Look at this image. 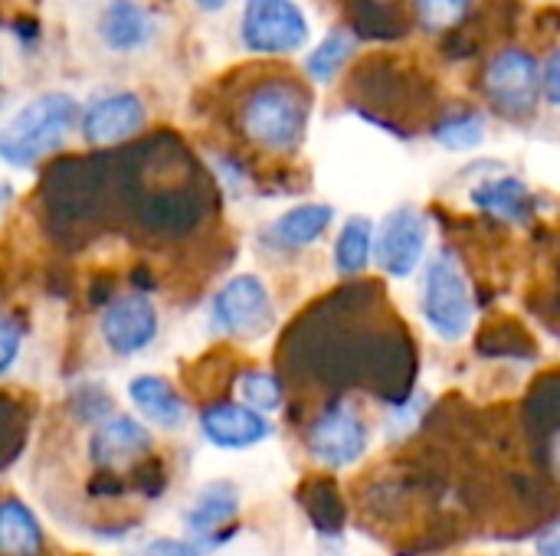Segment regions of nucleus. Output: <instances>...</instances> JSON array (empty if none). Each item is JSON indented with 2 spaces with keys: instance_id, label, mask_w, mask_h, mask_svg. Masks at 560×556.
Wrapping results in <instances>:
<instances>
[{
  "instance_id": "29",
  "label": "nucleus",
  "mask_w": 560,
  "mask_h": 556,
  "mask_svg": "<svg viewBox=\"0 0 560 556\" xmlns=\"http://www.w3.org/2000/svg\"><path fill=\"white\" fill-rule=\"evenodd\" d=\"M538 556H560V524L548 528V531L538 537Z\"/></svg>"
},
{
  "instance_id": "16",
  "label": "nucleus",
  "mask_w": 560,
  "mask_h": 556,
  "mask_svg": "<svg viewBox=\"0 0 560 556\" xmlns=\"http://www.w3.org/2000/svg\"><path fill=\"white\" fill-rule=\"evenodd\" d=\"M472 203L489 210L492 216H502V220H515V223H525L535 210V200H532V190L525 180L518 177H499V180H486L472 190Z\"/></svg>"
},
{
  "instance_id": "24",
  "label": "nucleus",
  "mask_w": 560,
  "mask_h": 556,
  "mask_svg": "<svg viewBox=\"0 0 560 556\" xmlns=\"http://www.w3.org/2000/svg\"><path fill=\"white\" fill-rule=\"evenodd\" d=\"M472 0H413L420 23H427L430 29H450L456 23H463V16L469 13Z\"/></svg>"
},
{
  "instance_id": "17",
  "label": "nucleus",
  "mask_w": 560,
  "mask_h": 556,
  "mask_svg": "<svg viewBox=\"0 0 560 556\" xmlns=\"http://www.w3.org/2000/svg\"><path fill=\"white\" fill-rule=\"evenodd\" d=\"M0 554L39 556L43 554V528L26 505L7 498L0 508Z\"/></svg>"
},
{
  "instance_id": "15",
  "label": "nucleus",
  "mask_w": 560,
  "mask_h": 556,
  "mask_svg": "<svg viewBox=\"0 0 560 556\" xmlns=\"http://www.w3.org/2000/svg\"><path fill=\"white\" fill-rule=\"evenodd\" d=\"M128 397H131V403H135L151 423H158V426H164V429L180 426L184 416H187V406H184L180 393H177L164 377H135V380L128 383Z\"/></svg>"
},
{
  "instance_id": "10",
  "label": "nucleus",
  "mask_w": 560,
  "mask_h": 556,
  "mask_svg": "<svg viewBox=\"0 0 560 556\" xmlns=\"http://www.w3.org/2000/svg\"><path fill=\"white\" fill-rule=\"evenodd\" d=\"M423 246H427V220L420 210L400 206L384 220L377 249H381V265L394 279H407L420 265Z\"/></svg>"
},
{
  "instance_id": "28",
  "label": "nucleus",
  "mask_w": 560,
  "mask_h": 556,
  "mask_svg": "<svg viewBox=\"0 0 560 556\" xmlns=\"http://www.w3.org/2000/svg\"><path fill=\"white\" fill-rule=\"evenodd\" d=\"M545 95L560 108V49L545 66Z\"/></svg>"
},
{
  "instance_id": "13",
  "label": "nucleus",
  "mask_w": 560,
  "mask_h": 556,
  "mask_svg": "<svg viewBox=\"0 0 560 556\" xmlns=\"http://www.w3.org/2000/svg\"><path fill=\"white\" fill-rule=\"evenodd\" d=\"M154 33L151 13L138 7L135 0H108L98 20V36L108 49L115 52H131L141 49Z\"/></svg>"
},
{
  "instance_id": "2",
  "label": "nucleus",
  "mask_w": 560,
  "mask_h": 556,
  "mask_svg": "<svg viewBox=\"0 0 560 556\" xmlns=\"http://www.w3.org/2000/svg\"><path fill=\"white\" fill-rule=\"evenodd\" d=\"M79 105L66 92H46L23 105L0 131V154L13 167H30L62 144L75 125Z\"/></svg>"
},
{
  "instance_id": "14",
  "label": "nucleus",
  "mask_w": 560,
  "mask_h": 556,
  "mask_svg": "<svg viewBox=\"0 0 560 556\" xmlns=\"http://www.w3.org/2000/svg\"><path fill=\"white\" fill-rule=\"evenodd\" d=\"M331 220H335V210L331 206H325V203H302V206L282 213L269 226V236L282 249H302V246L318 242L325 236V229L331 226Z\"/></svg>"
},
{
  "instance_id": "4",
  "label": "nucleus",
  "mask_w": 560,
  "mask_h": 556,
  "mask_svg": "<svg viewBox=\"0 0 560 556\" xmlns=\"http://www.w3.org/2000/svg\"><path fill=\"white\" fill-rule=\"evenodd\" d=\"M482 85H486V95H489V102H492V108L499 115L528 118L538 108L545 72H541L538 59L528 49L509 46L489 62Z\"/></svg>"
},
{
  "instance_id": "11",
  "label": "nucleus",
  "mask_w": 560,
  "mask_h": 556,
  "mask_svg": "<svg viewBox=\"0 0 560 556\" xmlns=\"http://www.w3.org/2000/svg\"><path fill=\"white\" fill-rule=\"evenodd\" d=\"M200 433L217 449H249V446L269 439L272 429L262 419V413H256L253 406L213 403L200 413Z\"/></svg>"
},
{
  "instance_id": "21",
  "label": "nucleus",
  "mask_w": 560,
  "mask_h": 556,
  "mask_svg": "<svg viewBox=\"0 0 560 556\" xmlns=\"http://www.w3.org/2000/svg\"><path fill=\"white\" fill-rule=\"evenodd\" d=\"M351 56H354V36L345 33V29H331V33L308 52L305 72H308V79H315V82H331V79L348 66Z\"/></svg>"
},
{
  "instance_id": "27",
  "label": "nucleus",
  "mask_w": 560,
  "mask_h": 556,
  "mask_svg": "<svg viewBox=\"0 0 560 556\" xmlns=\"http://www.w3.org/2000/svg\"><path fill=\"white\" fill-rule=\"evenodd\" d=\"M131 556H200L190 544L184 541H171V537H158V541H148L144 547H138Z\"/></svg>"
},
{
  "instance_id": "30",
  "label": "nucleus",
  "mask_w": 560,
  "mask_h": 556,
  "mask_svg": "<svg viewBox=\"0 0 560 556\" xmlns=\"http://www.w3.org/2000/svg\"><path fill=\"white\" fill-rule=\"evenodd\" d=\"M548 465H551V475L560 482V426L551 436V446H548Z\"/></svg>"
},
{
  "instance_id": "31",
  "label": "nucleus",
  "mask_w": 560,
  "mask_h": 556,
  "mask_svg": "<svg viewBox=\"0 0 560 556\" xmlns=\"http://www.w3.org/2000/svg\"><path fill=\"white\" fill-rule=\"evenodd\" d=\"M197 7H203V10H220L223 7V0H194Z\"/></svg>"
},
{
  "instance_id": "25",
  "label": "nucleus",
  "mask_w": 560,
  "mask_h": 556,
  "mask_svg": "<svg viewBox=\"0 0 560 556\" xmlns=\"http://www.w3.org/2000/svg\"><path fill=\"white\" fill-rule=\"evenodd\" d=\"M312 501H318V508H308V514H312V521L318 524V531H328V534L338 531L341 521H345V508H341V501H338L331 482L312 485Z\"/></svg>"
},
{
  "instance_id": "1",
  "label": "nucleus",
  "mask_w": 560,
  "mask_h": 556,
  "mask_svg": "<svg viewBox=\"0 0 560 556\" xmlns=\"http://www.w3.org/2000/svg\"><path fill=\"white\" fill-rule=\"evenodd\" d=\"M312 98L308 88L285 75L256 82L240 105L243 134L266 151H295L308 128Z\"/></svg>"
},
{
  "instance_id": "3",
  "label": "nucleus",
  "mask_w": 560,
  "mask_h": 556,
  "mask_svg": "<svg viewBox=\"0 0 560 556\" xmlns=\"http://www.w3.org/2000/svg\"><path fill=\"white\" fill-rule=\"evenodd\" d=\"M423 318L443 341H459L472 324V292L469 282L450 249H443L430 269L423 285Z\"/></svg>"
},
{
  "instance_id": "19",
  "label": "nucleus",
  "mask_w": 560,
  "mask_h": 556,
  "mask_svg": "<svg viewBox=\"0 0 560 556\" xmlns=\"http://www.w3.org/2000/svg\"><path fill=\"white\" fill-rule=\"evenodd\" d=\"M371 249H374V226L364 216H351L341 226V236L335 242V262L341 275H358L368 269L371 262Z\"/></svg>"
},
{
  "instance_id": "9",
  "label": "nucleus",
  "mask_w": 560,
  "mask_h": 556,
  "mask_svg": "<svg viewBox=\"0 0 560 556\" xmlns=\"http://www.w3.org/2000/svg\"><path fill=\"white\" fill-rule=\"evenodd\" d=\"M144 128V105L131 92H115L105 98H95L82 111V138L95 147L121 144L135 138Z\"/></svg>"
},
{
  "instance_id": "20",
  "label": "nucleus",
  "mask_w": 560,
  "mask_h": 556,
  "mask_svg": "<svg viewBox=\"0 0 560 556\" xmlns=\"http://www.w3.org/2000/svg\"><path fill=\"white\" fill-rule=\"evenodd\" d=\"M348 13H351V23H354L358 36H368V39H400V36H407V20L397 10H390L387 3H381V0H351Z\"/></svg>"
},
{
  "instance_id": "7",
  "label": "nucleus",
  "mask_w": 560,
  "mask_h": 556,
  "mask_svg": "<svg viewBox=\"0 0 560 556\" xmlns=\"http://www.w3.org/2000/svg\"><path fill=\"white\" fill-rule=\"evenodd\" d=\"M308 449L318 462L331 469H348L368 452V429L351 406L335 403L315 419L308 433Z\"/></svg>"
},
{
  "instance_id": "12",
  "label": "nucleus",
  "mask_w": 560,
  "mask_h": 556,
  "mask_svg": "<svg viewBox=\"0 0 560 556\" xmlns=\"http://www.w3.org/2000/svg\"><path fill=\"white\" fill-rule=\"evenodd\" d=\"M89 452L98 469H118L151 452V433L128 416H115L92 433Z\"/></svg>"
},
{
  "instance_id": "22",
  "label": "nucleus",
  "mask_w": 560,
  "mask_h": 556,
  "mask_svg": "<svg viewBox=\"0 0 560 556\" xmlns=\"http://www.w3.org/2000/svg\"><path fill=\"white\" fill-rule=\"evenodd\" d=\"M433 138L450 147V151H469V147H479L482 138H486V121L479 111H459V115H450L436 125Z\"/></svg>"
},
{
  "instance_id": "5",
  "label": "nucleus",
  "mask_w": 560,
  "mask_h": 556,
  "mask_svg": "<svg viewBox=\"0 0 560 556\" xmlns=\"http://www.w3.org/2000/svg\"><path fill=\"white\" fill-rule=\"evenodd\" d=\"M240 36L246 49L276 56L308 43V23L295 0H249L243 10Z\"/></svg>"
},
{
  "instance_id": "6",
  "label": "nucleus",
  "mask_w": 560,
  "mask_h": 556,
  "mask_svg": "<svg viewBox=\"0 0 560 556\" xmlns=\"http://www.w3.org/2000/svg\"><path fill=\"white\" fill-rule=\"evenodd\" d=\"M210 318L213 328L230 338H256L272 324L269 288L256 275H236L213 295Z\"/></svg>"
},
{
  "instance_id": "23",
  "label": "nucleus",
  "mask_w": 560,
  "mask_h": 556,
  "mask_svg": "<svg viewBox=\"0 0 560 556\" xmlns=\"http://www.w3.org/2000/svg\"><path fill=\"white\" fill-rule=\"evenodd\" d=\"M240 397H243L256 413H269V410L282 406V390H279V383H276V377H272V374H262V370L243 374V377H240Z\"/></svg>"
},
{
  "instance_id": "8",
  "label": "nucleus",
  "mask_w": 560,
  "mask_h": 556,
  "mask_svg": "<svg viewBox=\"0 0 560 556\" xmlns=\"http://www.w3.org/2000/svg\"><path fill=\"white\" fill-rule=\"evenodd\" d=\"M102 338L108 344V351H115L118 357H131L138 351H144L154 334H158V311L144 295H121L118 301H112L102 311Z\"/></svg>"
},
{
  "instance_id": "26",
  "label": "nucleus",
  "mask_w": 560,
  "mask_h": 556,
  "mask_svg": "<svg viewBox=\"0 0 560 556\" xmlns=\"http://www.w3.org/2000/svg\"><path fill=\"white\" fill-rule=\"evenodd\" d=\"M20 341H23V328H20L16 315H7L0 321V370H10V364L20 351Z\"/></svg>"
},
{
  "instance_id": "18",
  "label": "nucleus",
  "mask_w": 560,
  "mask_h": 556,
  "mask_svg": "<svg viewBox=\"0 0 560 556\" xmlns=\"http://www.w3.org/2000/svg\"><path fill=\"white\" fill-rule=\"evenodd\" d=\"M236 511H240V495H236V488L226 485V482H213V485H207V488L197 495V501L190 505V511L184 514V521H187L190 534L207 537L210 531H217L220 524H226Z\"/></svg>"
}]
</instances>
